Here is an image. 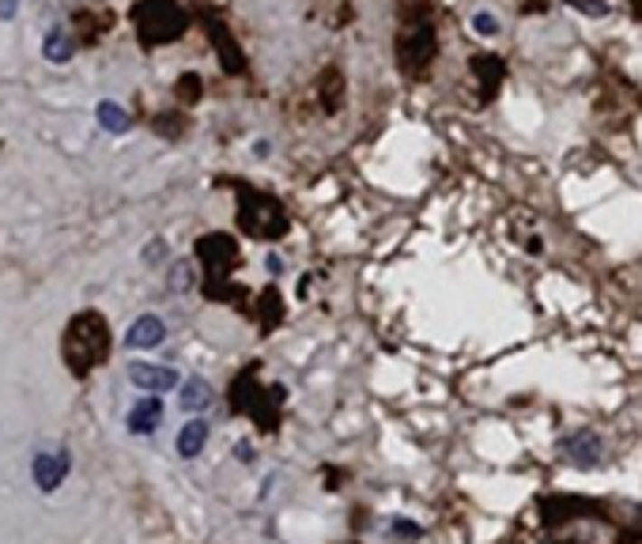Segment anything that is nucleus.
I'll use <instances>...</instances> for the list:
<instances>
[{
  "label": "nucleus",
  "instance_id": "f257e3e1",
  "mask_svg": "<svg viewBox=\"0 0 642 544\" xmlns=\"http://www.w3.org/2000/svg\"><path fill=\"white\" fill-rule=\"evenodd\" d=\"M128 382H133L137 389H144V393H166V389H175L178 386V370H170V367H163V363H144V360H137V363H128Z\"/></svg>",
  "mask_w": 642,
  "mask_h": 544
},
{
  "label": "nucleus",
  "instance_id": "f03ea898",
  "mask_svg": "<svg viewBox=\"0 0 642 544\" xmlns=\"http://www.w3.org/2000/svg\"><path fill=\"white\" fill-rule=\"evenodd\" d=\"M31 473H34V484L42 492H53L61 480L69 476V454H38Z\"/></svg>",
  "mask_w": 642,
  "mask_h": 544
},
{
  "label": "nucleus",
  "instance_id": "7ed1b4c3",
  "mask_svg": "<svg viewBox=\"0 0 642 544\" xmlns=\"http://www.w3.org/2000/svg\"><path fill=\"white\" fill-rule=\"evenodd\" d=\"M163 337H166L163 318H156V314H140L125 333V348H156V344H163Z\"/></svg>",
  "mask_w": 642,
  "mask_h": 544
},
{
  "label": "nucleus",
  "instance_id": "20e7f679",
  "mask_svg": "<svg viewBox=\"0 0 642 544\" xmlns=\"http://www.w3.org/2000/svg\"><path fill=\"white\" fill-rule=\"evenodd\" d=\"M163 420V401L156 393H147L144 401H137L133 408H128V431L133 435H147V431H156Z\"/></svg>",
  "mask_w": 642,
  "mask_h": 544
},
{
  "label": "nucleus",
  "instance_id": "39448f33",
  "mask_svg": "<svg viewBox=\"0 0 642 544\" xmlns=\"http://www.w3.org/2000/svg\"><path fill=\"white\" fill-rule=\"evenodd\" d=\"M72 53H76V42L69 38L64 27H50L46 34H42V57H46L50 65H69Z\"/></svg>",
  "mask_w": 642,
  "mask_h": 544
},
{
  "label": "nucleus",
  "instance_id": "423d86ee",
  "mask_svg": "<svg viewBox=\"0 0 642 544\" xmlns=\"http://www.w3.org/2000/svg\"><path fill=\"white\" fill-rule=\"evenodd\" d=\"M178 405H182V412H201V408H208V405H212V386H208L204 379H185V386H182V393H178Z\"/></svg>",
  "mask_w": 642,
  "mask_h": 544
},
{
  "label": "nucleus",
  "instance_id": "0eeeda50",
  "mask_svg": "<svg viewBox=\"0 0 642 544\" xmlns=\"http://www.w3.org/2000/svg\"><path fill=\"white\" fill-rule=\"evenodd\" d=\"M204 438H208V424L204 420H189L182 431H178V454L182 457H197L204 450Z\"/></svg>",
  "mask_w": 642,
  "mask_h": 544
},
{
  "label": "nucleus",
  "instance_id": "6e6552de",
  "mask_svg": "<svg viewBox=\"0 0 642 544\" xmlns=\"http://www.w3.org/2000/svg\"><path fill=\"white\" fill-rule=\"evenodd\" d=\"M95 114H99L106 133H128V114H125V107H118L114 98H102L95 107Z\"/></svg>",
  "mask_w": 642,
  "mask_h": 544
},
{
  "label": "nucleus",
  "instance_id": "1a4fd4ad",
  "mask_svg": "<svg viewBox=\"0 0 642 544\" xmlns=\"http://www.w3.org/2000/svg\"><path fill=\"white\" fill-rule=\"evenodd\" d=\"M567 450H578L574 457L582 465H590V462H597V450H601V443L590 435V431H582V435H574V438H567Z\"/></svg>",
  "mask_w": 642,
  "mask_h": 544
},
{
  "label": "nucleus",
  "instance_id": "9d476101",
  "mask_svg": "<svg viewBox=\"0 0 642 544\" xmlns=\"http://www.w3.org/2000/svg\"><path fill=\"white\" fill-rule=\"evenodd\" d=\"M473 31L480 38H496L499 34V19L491 15V12H473Z\"/></svg>",
  "mask_w": 642,
  "mask_h": 544
},
{
  "label": "nucleus",
  "instance_id": "9b49d317",
  "mask_svg": "<svg viewBox=\"0 0 642 544\" xmlns=\"http://www.w3.org/2000/svg\"><path fill=\"white\" fill-rule=\"evenodd\" d=\"M193 280H197V277H193V268H189V265H175V277H170V287H175V291H189V287H193Z\"/></svg>",
  "mask_w": 642,
  "mask_h": 544
},
{
  "label": "nucleus",
  "instance_id": "f8f14e48",
  "mask_svg": "<svg viewBox=\"0 0 642 544\" xmlns=\"http://www.w3.org/2000/svg\"><path fill=\"white\" fill-rule=\"evenodd\" d=\"M19 8H24L19 0H0V23H12V19L19 15Z\"/></svg>",
  "mask_w": 642,
  "mask_h": 544
},
{
  "label": "nucleus",
  "instance_id": "ddd939ff",
  "mask_svg": "<svg viewBox=\"0 0 642 544\" xmlns=\"http://www.w3.org/2000/svg\"><path fill=\"white\" fill-rule=\"evenodd\" d=\"M578 8H582V12H590V15H605V12H609L605 5H590V0H578Z\"/></svg>",
  "mask_w": 642,
  "mask_h": 544
},
{
  "label": "nucleus",
  "instance_id": "4468645a",
  "mask_svg": "<svg viewBox=\"0 0 642 544\" xmlns=\"http://www.w3.org/2000/svg\"><path fill=\"white\" fill-rule=\"evenodd\" d=\"M265 265H269L272 272H280V268H284V261H280V258H276V254H269V258H265Z\"/></svg>",
  "mask_w": 642,
  "mask_h": 544
},
{
  "label": "nucleus",
  "instance_id": "2eb2a0df",
  "mask_svg": "<svg viewBox=\"0 0 642 544\" xmlns=\"http://www.w3.org/2000/svg\"><path fill=\"white\" fill-rule=\"evenodd\" d=\"M239 457H242V462H250V457H253V446H250V443H239Z\"/></svg>",
  "mask_w": 642,
  "mask_h": 544
}]
</instances>
